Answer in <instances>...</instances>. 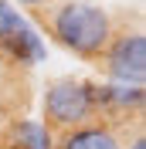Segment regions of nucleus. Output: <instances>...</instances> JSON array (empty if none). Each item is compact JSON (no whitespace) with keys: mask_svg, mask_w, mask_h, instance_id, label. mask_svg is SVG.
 <instances>
[{"mask_svg":"<svg viewBox=\"0 0 146 149\" xmlns=\"http://www.w3.org/2000/svg\"><path fill=\"white\" fill-rule=\"evenodd\" d=\"M20 3H44V0H20Z\"/></svg>","mask_w":146,"mask_h":149,"instance_id":"9d476101","label":"nucleus"},{"mask_svg":"<svg viewBox=\"0 0 146 149\" xmlns=\"http://www.w3.org/2000/svg\"><path fill=\"white\" fill-rule=\"evenodd\" d=\"M51 27H55V37L65 47H72L82 58L102 54L112 37L109 14L102 7H95V3H65L51 17Z\"/></svg>","mask_w":146,"mask_h":149,"instance_id":"f257e3e1","label":"nucleus"},{"mask_svg":"<svg viewBox=\"0 0 146 149\" xmlns=\"http://www.w3.org/2000/svg\"><path fill=\"white\" fill-rule=\"evenodd\" d=\"M0 47H4L14 61H20V65H31V61H41V58H44V44H41V37H37L27 24H24L17 34H10Z\"/></svg>","mask_w":146,"mask_h":149,"instance_id":"39448f33","label":"nucleus"},{"mask_svg":"<svg viewBox=\"0 0 146 149\" xmlns=\"http://www.w3.org/2000/svg\"><path fill=\"white\" fill-rule=\"evenodd\" d=\"M24 27V20H20V14L14 7H10L7 0H0V44L7 41L10 34H17V31Z\"/></svg>","mask_w":146,"mask_h":149,"instance_id":"6e6552de","label":"nucleus"},{"mask_svg":"<svg viewBox=\"0 0 146 149\" xmlns=\"http://www.w3.org/2000/svg\"><path fill=\"white\" fill-rule=\"evenodd\" d=\"M58 149H119V139L105 125H78L65 132Z\"/></svg>","mask_w":146,"mask_h":149,"instance_id":"20e7f679","label":"nucleus"},{"mask_svg":"<svg viewBox=\"0 0 146 149\" xmlns=\"http://www.w3.org/2000/svg\"><path fill=\"white\" fill-rule=\"evenodd\" d=\"M133 149H146V139H143V136H139V139L133 142Z\"/></svg>","mask_w":146,"mask_h":149,"instance_id":"1a4fd4ad","label":"nucleus"},{"mask_svg":"<svg viewBox=\"0 0 146 149\" xmlns=\"http://www.w3.org/2000/svg\"><path fill=\"white\" fill-rule=\"evenodd\" d=\"M109 74L119 85H143L146 78V37L139 31L133 34H122L109 44Z\"/></svg>","mask_w":146,"mask_h":149,"instance_id":"7ed1b4c3","label":"nucleus"},{"mask_svg":"<svg viewBox=\"0 0 146 149\" xmlns=\"http://www.w3.org/2000/svg\"><path fill=\"white\" fill-rule=\"evenodd\" d=\"M95 112V88L78 78H58L44 92V119L61 129H78Z\"/></svg>","mask_w":146,"mask_h":149,"instance_id":"f03ea898","label":"nucleus"},{"mask_svg":"<svg viewBox=\"0 0 146 149\" xmlns=\"http://www.w3.org/2000/svg\"><path fill=\"white\" fill-rule=\"evenodd\" d=\"M10 149H51V136L37 122H17L10 129Z\"/></svg>","mask_w":146,"mask_h":149,"instance_id":"423d86ee","label":"nucleus"},{"mask_svg":"<svg viewBox=\"0 0 146 149\" xmlns=\"http://www.w3.org/2000/svg\"><path fill=\"white\" fill-rule=\"evenodd\" d=\"M143 102V85H105L95 88V105H139Z\"/></svg>","mask_w":146,"mask_h":149,"instance_id":"0eeeda50","label":"nucleus"}]
</instances>
